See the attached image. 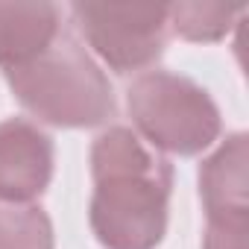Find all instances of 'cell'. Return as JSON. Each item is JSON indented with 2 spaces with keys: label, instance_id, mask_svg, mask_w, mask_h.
<instances>
[{
  "label": "cell",
  "instance_id": "1",
  "mask_svg": "<svg viewBox=\"0 0 249 249\" xmlns=\"http://www.w3.org/2000/svg\"><path fill=\"white\" fill-rule=\"evenodd\" d=\"M91 229L106 249H156L167 231L173 167L132 129L111 126L91 147Z\"/></svg>",
  "mask_w": 249,
  "mask_h": 249
},
{
  "label": "cell",
  "instance_id": "2",
  "mask_svg": "<svg viewBox=\"0 0 249 249\" xmlns=\"http://www.w3.org/2000/svg\"><path fill=\"white\" fill-rule=\"evenodd\" d=\"M6 82L18 103L50 126H100L114 114L108 76L68 33H59L36 59L9 68Z\"/></svg>",
  "mask_w": 249,
  "mask_h": 249
},
{
  "label": "cell",
  "instance_id": "3",
  "mask_svg": "<svg viewBox=\"0 0 249 249\" xmlns=\"http://www.w3.org/2000/svg\"><path fill=\"white\" fill-rule=\"evenodd\" d=\"M126 106L138 129L135 135L170 156H196L208 150L223 129L211 94L173 71L141 73L126 91Z\"/></svg>",
  "mask_w": 249,
  "mask_h": 249
},
{
  "label": "cell",
  "instance_id": "4",
  "mask_svg": "<svg viewBox=\"0 0 249 249\" xmlns=\"http://www.w3.org/2000/svg\"><path fill=\"white\" fill-rule=\"evenodd\" d=\"M73 24L85 44L117 73L150 68L167 38V6L73 3Z\"/></svg>",
  "mask_w": 249,
  "mask_h": 249
},
{
  "label": "cell",
  "instance_id": "5",
  "mask_svg": "<svg viewBox=\"0 0 249 249\" xmlns=\"http://www.w3.org/2000/svg\"><path fill=\"white\" fill-rule=\"evenodd\" d=\"M53 141L24 117L0 120V199L33 205L53 179Z\"/></svg>",
  "mask_w": 249,
  "mask_h": 249
},
{
  "label": "cell",
  "instance_id": "6",
  "mask_svg": "<svg viewBox=\"0 0 249 249\" xmlns=\"http://www.w3.org/2000/svg\"><path fill=\"white\" fill-rule=\"evenodd\" d=\"M249 138L229 135L199 167V196L211 217L249 214Z\"/></svg>",
  "mask_w": 249,
  "mask_h": 249
},
{
  "label": "cell",
  "instance_id": "7",
  "mask_svg": "<svg viewBox=\"0 0 249 249\" xmlns=\"http://www.w3.org/2000/svg\"><path fill=\"white\" fill-rule=\"evenodd\" d=\"M62 33L56 3H0V65L18 68L44 53Z\"/></svg>",
  "mask_w": 249,
  "mask_h": 249
},
{
  "label": "cell",
  "instance_id": "8",
  "mask_svg": "<svg viewBox=\"0 0 249 249\" xmlns=\"http://www.w3.org/2000/svg\"><path fill=\"white\" fill-rule=\"evenodd\" d=\"M243 12V3H173L167 6V27L188 41H220Z\"/></svg>",
  "mask_w": 249,
  "mask_h": 249
},
{
  "label": "cell",
  "instance_id": "9",
  "mask_svg": "<svg viewBox=\"0 0 249 249\" xmlns=\"http://www.w3.org/2000/svg\"><path fill=\"white\" fill-rule=\"evenodd\" d=\"M0 249H53V223L38 205L0 199Z\"/></svg>",
  "mask_w": 249,
  "mask_h": 249
},
{
  "label": "cell",
  "instance_id": "10",
  "mask_svg": "<svg viewBox=\"0 0 249 249\" xmlns=\"http://www.w3.org/2000/svg\"><path fill=\"white\" fill-rule=\"evenodd\" d=\"M246 234H249V214L211 217L202 249H249Z\"/></svg>",
  "mask_w": 249,
  "mask_h": 249
}]
</instances>
